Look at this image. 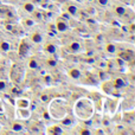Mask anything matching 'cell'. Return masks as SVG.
<instances>
[{
    "label": "cell",
    "mask_w": 135,
    "mask_h": 135,
    "mask_svg": "<svg viewBox=\"0 0 135 135\" xmlns=\"http://www.w3.org/2000/svg\"><path fill=\"white\" fill-rule=\"evenodd\" d=\"M33 13H35V12H33ZM36 18H37V19H42L43 18V16H42V13H38V12H36Z\"/></svg>",
    "instance_id": "26"
},
{
    "label": "cell",
    "mask_w": 135,
    "mask_h": 135,
    "mask_svg": "<svg viewBox=\"0 0 135 135\" xmlns=\"http://www.w3.org/2000/svg\"><path fill=\"white\" fill-rule=\"evenodd\" d=\"M56 28H57V31H59V32H65L68 28H69V25H68V23L64 20V19L59 18L56 23Z\"/></svg>",
    "instance_id": "2"
},
{
    "label": "cell",
    "mask_w": 135,
    "mask_h": 135,
    "mask_svg": "<svg viewBox=\"0 0 135 135\" xmlns=\"http://www.w3.org/2000/svg\"><path fill=\"white\" fill-rule=\"evenodd\" d=\"M66 11H68V13H69L70 16H76V14L78 13L77 6H75V5H72V4L68 5V6H66Z\"/></svg>",
    "instance_id": "8"
},
{
    "label": "cell",
    "mask_w": 135,
    "mask_h": 135,
    "mask_svg": "<svg viewBox=\"0 0 135 135\" xmlns=\"http://www.w3.org/2000/svg\"><path fill=\"white\" fill-rule=\"evenodd\" d=\"M126 1H129V0H126Z\"/></svg>",
    "instance_id": "32"
},
{
    "label": "cell",
    "mask_w": 135,
    "mask_h": 135,
    "mask_svg": "<svg viewBox=\"0 0 135 135\" xmlns=\"http://www.w3.org/2000/svg\"><path fill=\"white\" fill-rule=\"evenodd\" d=\"M81 134H90V132L88 129H84V131H81Z\"/></svg>",
    "instance_id": "27"
},
{
    "label": "cell",
    "mask_w": 135,
    "mask_h": 135,
    "mask_svg": "<svg viewBox=\"0 0 135 135\" xmlns=\"http://www.w3.org/2000/svg\"><path fill=\"white\" fill-rule=\"evenodd\" d=\"M40 74H42L43 76H45V75H46V74H45V70H42V72H40Z\"/></svg>",
    "instance_id": "29"
},
{
    "label": "cell",
    "mask_w": 135,
    "mask_h": 135,
    "mask_svg": "<svg viewBox=\"0 0 135 135\" xmlns=\"http://www.w3.org/2000/svg\"><path fill=\"white\" fill-rule=\"evenodd\" d=\"M113 85H114V88H116V89H121V88H124V86L127 85V82L124 81L123 78H116V79H114V82H113Z\"/></svg>",
    "instance_id": "5"
},
{
    "label": "cell",
    "mask_w": 135,
    "mask_h": 135,
    "mask_svg": "<svg viewBox=\"0 0 135 135\" xmlns=\"http://www.w3.org/2000/svg\"><path fill=\"white\" fill-rule=\"evenodd\" d=\"M23 8L25 9L27 13H33V12L36 11V7L32 2H25V4H23Z\"/></svg>",
    "instance_id": "7"
},
{
    "label": "cell",
    "mask_w": 135,
    "mask_h": 135,
    "mask_svg": "<svg viewBox=\"0 0 135 135\" xmlns=\"http://www.w3.org/2000/svg\"><path fill=\"white\" fill-rule=\"evenodd\" d=\"M86 62H88L89 64H94V62H95V61H94L93 58H89V59H88V61H86Z\"/></svg>",
    "instance_id": "28"
},
{
    "label": "cell",
    "mask_w": 135,
    "mask_h": 135,
    "mask_svg": "<svg viewBox=\"0 0 135 135\" xmlns=\"http://www.w3.org/2000/svg\"><path fill=\"white\" fill-rule=\"evenodd\" d=\"M45 51L47 52V54H51V55H54V54H56V46H55L54 44H46L45 45Z\"/></svg>",
    "instance_id": "11"
},
{
    "label": "cell",
    "mask_w": 135,
    "mask_h": 135,
    "mask_svg": "<svg viewBox=\"0 0 135 135\" xmlns=\"http://www.w3.org/2000/svg\"><path fill=\"white\" fill-rule=\"evenodd\" d=\"M97 2H98V5L102 7H105L109 5V0H97Z\"/></svg>",
    "instance_id": "18"
},
{
    "label": "cell",
    "mask_w": 135,
    "mask_h": 135,
    "mask_svg": "<svg viewBox=\"0 0 135 135\" xmlns=\"http://www.w3.org/2000/svg\"><path fill=\"white\" fill-rule=\"evenodd\" d=\"M69 76L74 79H79L82 77V72L78 69H71L69 70Z\"/></svg>",
    "instance_id": "6"
},
{
    "label": "cell",
    "mask_w": 135,
    "mask_h": 135,
    "mask_svg": "<svg viewBox=\"0 0 135 135\" xmlns=\"http://www.w3.org/2000/svg\"><path fill=\"white\" fill-rule=\"evenodd\" d=\"M115 13H116L117 16H124V13H126V8H124L123 6H116L115 7Z\"/></svg>",
    "instance_id": "16"
},
{
    "label": "cell",
    "mask_w": 135,
    "mask_h": 135,
    "mask_svg": "<svg viewBox=\"0 0 135 135\" xmlns=\"http://www.w3.org/2000/svg\"><path fill=\"white\" fill-rule=\"evenodd\" d=\"M28 104H30V103H28L27 100H19L18 101V105L20 108H27Z\"/></svg>",
    "instance_id": "17"
},
{
    "label": "cell",
    "mask_w": 135,
    "mask_h": 135,
    "mask_svg": "<svg viewBox=\"0 0 135 135\" xmlns=\"http://www.w3.org/2000/svg\"><path fill=\"white\" fill-rule=\"evenodd\" d=\"M6 86H7L6 82H5L4 79H0V91H4L5 89H6Z\"/></svg>",
    "instance_id": "19"
},
{
    "label": "cell",
    "mask_w": 135,
    "mask_h": 135,
    "mask_svg": "<svg viewBox=\"0 0 135 135\" xmlns=\"http://www.w3.org/2000/svg\"><path fill=\"white\" fill-rule=\"evenodd\" d=\"M9 47H11V45H9L8 42H0V50H1L2 52L8 51Z\"/></svg>",
    "instance_id": "13"
},
{
    "label": "cell",
    "mask_w": 135,
    "mask_h": 135,
    "mask_svg": "<svg viewBox=\"0 0 135 135\" xmlns=\"http://www.w3.org/2000/svg\"><path fill=\"white\" fill-rule=\"evenodd\" d=\"M13 93H14V94L18 93V89H17V88H13Z\"/></svg>",
    "instance_id": "30"
},
{
    "label": "cell",
    "mask_w": 135,
    "mask_h": 135,
    "mask_svg": "<svg viewBox=\"0 0 135 135\" xmlns=\"http://www.w3.org/2000/svg\"><path fill=\"white\" fill-rule=\"evenodd\" d=\"M69 47H70V51H72V52H79L81 51V44H79L78 42L70 43Z\"/></svg>",
    "instance_id": "9"
},
{
    "label": "cell",
    "mask_w": 135,
    "mask_h": 135,
    "mask_svg": "<svg viewBox=\"0 0 135 135\" xmlns=\"http://www.w3.org/2000/svg\"><path fill=\"white\" fill-rule=\"evenodd\" d=\"M45 81H46V84H50L52 82V78L50 76H46V77H45Z\"/></svg>",
    "instance_id": "25"
},
{
    "label": "cell",
    "mask_w": 135,
    "mask_h": 135,
    "mask_svg": "<svg viewBox=\"0 0 135 135\" xmlns=\"http://www.w3.org/2000/svg\"><path fill=\"white\" fill-rule=\"evenodd\" d=\"M28 66H30L31 69H37V68L39 66V63H38L37 58H31L30 62H28Z\"/></svg>",
    "instance_id": "15"
},
{
    "label": "cell",
    "mask_w": 135,
    "mask_h": 135,
    "mask_svg": "<svg viewBox=\"0 0 135 135\" xmlns=\"http://www.w3.org/2000/svg\"><path fill=\"white\" fill-rule=\"evenodd\" d=\"M31 42L35 43V44H40L43 42V36L39 32H33L31 35Z\"/></svg>",
    "instance_id": "4"
},
{
    "label": "cell",
    "mask_w": 135,
    "mask_h": 135,
    "mask_svg": "<svg viewBox=\"0 0 135 135\" xmlns=\"http://www.w3.org/2000/svg\"><path fill=\"white\" fill-rule=\"evenodd\" d=\"M40 100H42L43 102H49L50 98H49V96H47V95H42V96H40Z\"/></svg>",
    "instance_id": "23"
},
{
    "label": "cell",
    "mask_w": 135,
    "mask_h": 135,
    "mask_svg": "<svg viewBox=\"0 0 135 135\" xmlns=\"http://www.w3.org/2000/svg\"><path fill=\"white\" fill-rule=\"evenodd\" d=\"M24 24H25L26 26H28V27H30V26H33L35 21H33L32 19H25V20H24Z\"/></svg>",
    "instance_id": "20"
},
{
    "label": "cell",
    "mask_w": 135,
    "mask_h": 135,
    "mask_svg": "<svg viewBox=\"0 0 135 135\" xmlns=\"http://www.w3.org/2000/svg\"><path fill=\"white\" fill-rule=\"evenodd\" d=\"M36 1H37V2H42L43 0H36Z\"/></svg>",
    "instance_id": "31"
},
{
    "label": "cell",
    "mask_w": 135,
    "mask_h": 135,
    "mask_svg": "<svg viewBox=\"0 0 135 135\" xmlns=\"http://www.w3.org/2000/svg\"><path fill=\"white\" fill-rule=\"evenodd\" d=\"M62 19H66V20H68V19H70V14H69V13H65V12H64V13L62 14Z\"/></svg>",
    "instance_id": "24"
},
{
    "label": "cell",
    "mask_w": 135,
    "mask_h": 135,
    "mask_svg": "<svg viewBox=\"0 0 135 135\" xmlns=\"http://www.w3.org/2000/svg\"><path fill=\"white\" fill-rule=\"evenodd\" d=\"M49 133H51V134H63V131H62V128H59V127L54 126V127H51V128H49Z\"/></svg>",
    "instance_id": "14"
},
{
    "label": "cell",
    "mask_w": 135,
    "mask_h": 135,
    "mask_svg": "<svg viewBox=\"0 0 135 135\" xmlns=\"http://www.w3.org/2000/svg\"><path fill=\"white\" fill-rule=\"evenodd\" d=\"M28 50H30V44H27L26 40H23L20 43V46H19V55L21 57H25L28 54Z\"/></svg>",
    "instance_id": "1"
},
{
    "label": "cell",
    "mask_w": 135,
    "mask_h": 135,
    "mask_svg": "<svg viewBox=\"0 0 135 135\" xmlns=\"http://www.w3.org/2000/svg\"><path fill=\"white\" fill-rule=\"evenodd\" d=\"M20 114H23V116H24V117H27L28 115H30V113H28L27 110H26V108H24L23 110H20Z\"/></svg>",
    "instance_id": "22"
},
{
    "label": "cell",
    "mask_w": 135,
    "mask_h": 135,
    "mask_svg": "<svg viewBox=\"0 0 135 135\" xmlns=\"http://www.w3.org/2000/svg\"><path fill=\"white\" fill-rule=\"evenodd\" d=\"M47 65L50 68H55L57 65V62L55 61V59H49V61H47Z\"/></svg>",
    "instance_id": "21"
},
{
    "label": "cell",
    "mask_w": 135,
    "mask_h": 135,
    "mask_svg": "<svg viewBox=\"0 0 135 135\" xmlns=\"http://www.w3.org/2000/svg\"><path fill=\"white\" fill-rule=\"evenodd\" d=\"M120 57L122 58V61L123 62H131L132 59H133V57H134V54H133V51L128 50V51H126V52L120 54Z\"/></svg>",
    "instance_id": "3"
},
{
    "label": "cell",
    "mask_w": 135,
    "mask_h": 135,
    "mask_svg": "<svg viewBox=\"0 0 135 135\" xmlns=\"http://www.w3.org/2000/svg\"><path fill=\"white\" fill-rule=\"evenodd\" d=\"M105 51H107L108 54H115V52H116V45L113 44V43H108V44L105 45Z\"/></svg>",
    "instance_id": "10"
},
{
    "label": "cell",
    "mask_w": 135,
    "mask_h": 135,
    "mask_svg": "<svg viewBox=\"0 0 135 135\" xmlns=\"http://www.w3.org/2000/svg\"><path fill=\"white\" fill-rule=\"evenodd\" d=\"M24 127L21 123H18V122H16V123L12 124V131L13 132H17V133H19V132H23Z\"/></svg>",
    "instance_id": "12"
}]
</instances>
